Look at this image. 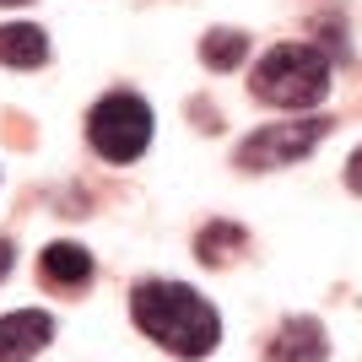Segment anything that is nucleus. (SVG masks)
Here are the masks:
<instances>
[{"mask_svg": "<svg viewBox=\"0 0 362 362\" xmlns=\"http://www.w3.org/2000/svg\"><path fill=\"white\" fill-rule=\"evenodd\" d=\"M87 141L108 163H136L151 146V108L136 92H108L103 103H92L87 114Z\"/></svg>", "mask_w": 362, "mask_h": 362, "instance_id": "3", "label": "nucleus"}, {"mask_svg": "<svg viewBox=\"0 0 362 362\" xmlns=\"http://www.w3.org/2000/svg\"><path fill=\"white\" fill-rule=\"evenodd\" d=\"M44 60H49L44 28H33V22H6V28H0V65L33 71V65H44Z\"/></svg>", "mask_w": 362, "mask_h": 362, "instance_id": "8", "label": "nucleus"}, {"mask_svg": "<svg viewBox=\"0 0 362 362\" xmlns=\"http://www.w3.org/2000/svg\"><path fill=\"white\" fill-rule=\"evenodd\" d=\"M330 341L319 330V319H287L271 341V362H325Z\"/></svg>", "mask_w": 362, "mask_h": 362, "instance_id": "6", "label": "nucleus"}, {"mask_svg": "<svg viewBox=\"0 0 362 362\" xmlns=\"http://www.w3.org/2000/svg\"><path fill=\"white\" fill-rule=\"evenodd\" d=\"M195 249H200V259H206V265H222L233 249H243V227H233V222H211L206 233H200Z\"/></svg>", "mask_w": 362, "mask_h": 362, "instance_id": "10", "label": "nucleus"}, {"mask_svg": "<svg viewBox=\"0 0 362 362\" xmlns=\"http://www.w3.org/2000/svg\"><path fill=\"white\" fill-rule=\"evenodd\" d=\"M249 92L276 108H314L330 92V60L314 44H276L249 76Z\"/></svg>", "mask_w": 362, "mask_h": 362, "instance_id": "2", "label": "nucleus"}, {"mask_svg": "<svg viewBox=\"0 0 362 362\" xmlns=\"http://www.w3.org/2000/svg\"><path fill=\"white\" fill-rule=\"evenodd\" d=\"M346 184H351V189L362 195V146L351 151V163H346Z\"/></svg>", "mask_w": 362, "mask_h": 362, "instance_id": "11", "label": "nucleus"}, {"mask_svg": "<svg viewBox=\"0 0 362 362\" xmlns=\"http://www.w3.org/2000/svg\"><path fill=\"white\" fill-rule=\"evenodd\" d=\"M92 255L81 249V243H49L44 259H38V276H44L49 287H87L92 281Z\"/></svg>", "mask_w": 362, "mask_h": 362, "instance_id": "7", "label": "nucleus"}, {"mask_svg": "<svg viewBox=\"0 0 362 362\" xmlns=\"http://www.w3.org/2000/svg\"><path fill=\"white\" fill-rule=\"evenodd\" d=\"M54 341V319L44 308H16L0 319V362H33Z\"/></svg>", "mask_w": 362, "mask_h": 362, "instance_id": "5", "label": "nucleus"}, {"mask_svg": "<svg viewBox=\"0 0 362 362\" xmlns=\"http://www.w3.org/2000/svg\"><path fill=\"white\" fill-rule=\"evenodd\" d=\"M130 319L173 357H211L222 341V319L184 281H141L130 292Z\"/></svg>", "mask_w": 362, "mask_h": 362, "instance_id": "1", "label": "nucleus"}, {"mask_svg": "<svg viewBox=\"0 0 362 362\" xmlns=\"http://www.w3.org/2000/svg\"><path fill=\"white\" fill-rule=\"evenodd\" d=\"M0 6H28V0H0Z\"/></svg>", "mask_w": 362, "mask_h": 362, "instance_id": "13", "label": "nucleus"}, {"mask_svg": "<svg viewBox=\"0 0 362 362\" xmlns=\"http://www.w3.org/2000/svg\"><path fill=\"white\" fill-rule=\"evenodd\" d=\"M243 54H249V38L233 33V28H211L200 38V60L211 65V71H233V65H243Z\"/></svg>", "mask_w": 362, "mask_h": 362, "instance_id": "9", "label": "nucleus"}, {"mask_svg": "<svg viewBox=\"0 0 362 362\" xmlns=\"http://www.w3.org/2000/svg\"><path fill=\"white\" fill-rule=\"evenodd\" d=\"M11 265H16V249L0 238V281H6V271H11Z\"/></svg>", "mask_w": 362, "mask_h": 362, "instance_id": "12", "label": "nucleus"}, {"mask_svg": "<svg viewBox=\"0 0 362 362\" xmlns=\"http://www.w3.org/2000/svg\"><path fill=\"white\" fill-rule=\"evenodd\" d=\"M330 124L325 119H292V124H259L255 136L238 146V168L249 173H265V168H287V163H303L308 151L325 141Z\"/></svg>", "mask_w": 362, "mask_h": 362, "instance_id": "4", "label": "nucleus"}]
</instances>
